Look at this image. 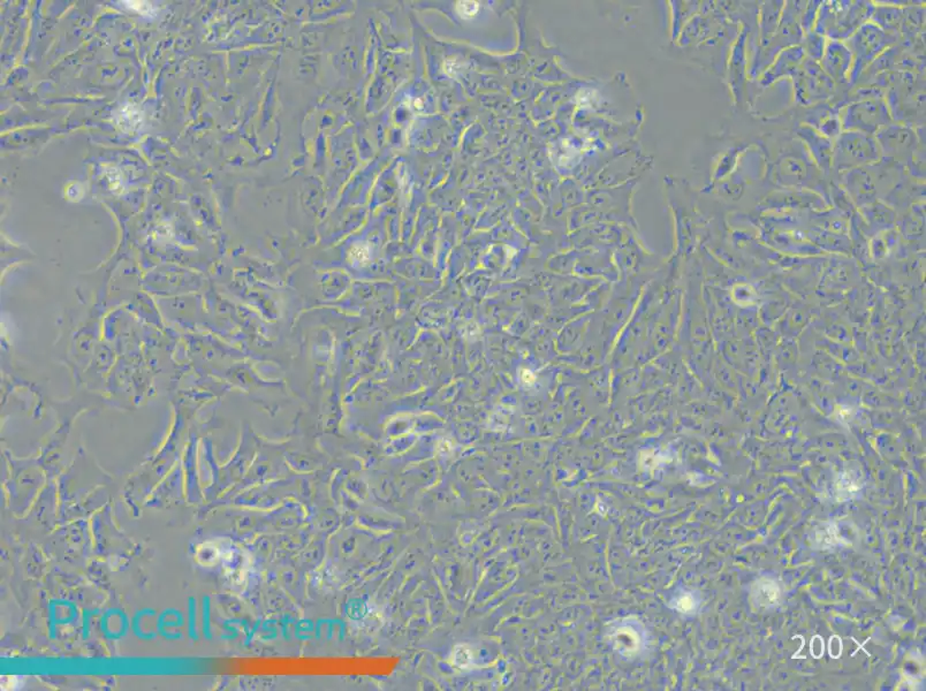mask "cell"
<instances>
[{"instance_id":"cell-2","label":"cell","mask_w":926,"mask_h":691,"mask_svg":"<svg viewBox=\"0 0 926 691\" xmlns=\"http://www.w3.org/2000/svg\"><path fill=\"white\" fill-rule=\"evenodd\" d=\"M813 160L807 156L802 142H796L795 149L780 156L772 167L771 182L790 190H819L824 199H830L829 190L821 178V170Z\"/></svg>"},{"instance_id":"cell-16","label":"cell","mask_w":926,"mask_h":691,"mask_svg":"<svg viewBox=\"0 0 926 691\" xmlns=\"http://www.w3.org/2000/svg\"><path fill=\"white\" fill-rule=\"evenodd\" d=\"M865 481L858 470H847L834 483L835 497L839 501L853 500L860 494Z\"/></svg>"},{"instance_id":"cell-14","label":"cell","mask_w":926,"mask_h":691,"mask_svg":"<svg viewBox=\"0 0 926 691\" xmlns=\"http://www.w3.org/2000/svg\"><path fill=\"white\" fill-rule=\"evenodd\" d=\"M611 642L619 654L626 658H634L643 650L645 631L640 623L629 620L614 628Z\"/></svg>"},{"instance_id":"cell-21","label":"cell","mask_w":926,"mask_h":691,"mask_svg":"<svg viewBox=\"0 0 926 691\" xmlns=\"http://www.w3.org/2000/svg\"><path fill=\"white\" fill-rule=\"evenodd\" d=\"M822 2H810L807 3L805 11L801 17V27L803 33H810L814 30L815 20H817L819 7H821Z\"/></svg>"},{"instance_id":"cell-17","label":"cell","mask_w":926,"mask_h":691,"mask_svg":"<svg viewBox=\"0 0 926 691\" xmlns=\"http://www.w3.org/2000/svg\"><path fill=\"white\" fill-rule=\"evenodd\" d=\"M783 4V2H770L764 5L762 21H760V31H762L760 46L766 45L777 31L780 17H782Z\"/></svg>"},{"instance_id":"cell-20","label":"cell","mask_w":926,"mask_h":691,"mask_svg":"<svg viewBox=\"0 0 926 691\" xmlns=\"http://www.w3.org/2000/svg\"><path fill=\"white\" fill-rule=\"evenodd\" d=\"M672 604L674 610L680 612V614H691L699 608L700 600L692 592L684 591L683 594L676 596Z\"/></svg>"},{"instance_id":"cell-4","label":"cell","mask_w":926,"mask_h":691,"mask_svg":"<svg viewBox=\"0 0 926 691\" xmlns=\"http://www.w3.org/2000/svg\"><path fill=\"white\" fill-rule=\"evenodd\" d=\"M806 6L807 2L787 3L774 37L766 45L760 46L762 51H758L759 59L755 61V66L751 69L752 77L758 76L760 70H764L766 66L771 65L778 53H782L783 50L791 48V46L801 45L803 35H805L801 27V17Z\"/></svg>"},{"instance_id":"cell-23","label":"cell","mask_w":926,"mask_h":691,"mask_svg":"<svg viewBox=\"0 0 926 691\" xmlns=\"http://www.w3.org/2000/svg\"><path fill=\"white\" fill-rule=\"evenodd\" d=\"M479 6L476 2H460L456 5V12L463 19H472L478 14Z\"/></svg>"},{"instance_id":"cell-8","label":"cell","mask_w":926,"mask_h":691,"mask_svg":"<svg viewBox=\"0 0 926 691\" xmlns=\"http://www.w3.org/2000/svg\"><path fill=\"white\" fill-rule=\"evenodd\" d=\"M876 137L882 156L890 162L914 165L918 147L916 133L905 125L892 124L881 129Z\"/></svg>"},{"instance_id":"cell-24","label":"cell","mask_w":926,"mask_h":691,"mask_svg":"<svg viewBox=\"0 0 926 691\" xmlns=\"http://www.w3.org/2000/svg\"><path fill=\"white\" fill-rule=\"evenodd\" d=\"M824 654H825V642L821 635H815L810 642V654L815 659H821Z\"/></svg>"},{"instance_id":"cell-15","label":"cell","mask_w":926,"mask_h":691,"mask_svg":"<svg viewBox=\"0 0 926 691\" xmlns=\"http://www.w3.org/2000/svg\"><path fill=\"white\" fill-rule=\"evenodd\" d=\"M783 587L778 580L763 576L751 584L750 600L756 610H774L783 603Z\"/></svg>"},{"instance_id":"cell-5","label":"cell","mask_w":926,"mask_h":691,"mask_svg":"<svg viewBox=\"0 0 926 691\" xmlns=\"http://www.w3.org/2000/svg\"><path fill=\"white\" fill-rule=\"evenodd\" d=\"M882 154L876 137L860 132H842L834 141L832 167L843 172L881 162Z\"/></svg>"},{"instance_id":"cell-1","label":"cell","mask_w":926,"mask_h":691,"mask_svg":"<svg viewBox=\"0 0 926 691\" xmlns=\"http://www.w3.org/2000/svg\"><path fill=\"white\" fill-rule=\"evenodd\" d=\"M874 10L870 2H822L814 31L833 41H847L869 22Z\"/></svg>"},{"instance_id":"cell-13","label":"cell","mask_w":926,"mask_h":691,"mask_svg":"<svg viewBox=\"0 0 926 691\" xmlns=\"http://www.w3.org/2000/svg\"><path fill=\"white\" fill-rule=\"evenodd\" d=\"M805 50H803L801 45L783 50L775 57L770 68L763 73L759 84L763 86H767L774 85L780 78L793 77L794 74L798 72L799 66H801L802 61H805Z\"/></svg>"},{"instance_id":"cell-10","label":"cell","mask_w":926,"mask_h":691,"mask_svg":"<svg viewBox=\"0 0 926 691\" xmlns=\"http://www.w3.org/2000/svg\"><path fill=\"white\" fill-rule=\"evenodd\" d=\"M840 109L834 102H823L807 108L803 121L827 139L835 141L842 133Z\"/></svg>"},{"instance_id":"cell-19","label":"cell","mask_w":926,"mask_h":691,"mask_svg":"<svg viewBox=\"0 0 926 691\" xmlns=\"http://www.w3.org/2000/svg\"><path fill=\"white\" fill-rule=\"evenodd\" d=\"M802 48L805 50V53L807 54V58L813 59L815 61H821L825 51V37L815 33V31H810L803 35Z\"/></svg>"},{"instance_id":"cell-12","label":"cell","mask_w":926,"mask_h":691,"mask_svg":"<svg viewBox=\"0 0 926 691\" xmlns=\"http://www.w3.org/2000/svg\"><path fill=\"white\" fill-rule=\"evenodd\" d=\"M843 190L858 206L871 203L877 198V187L873 176L865 167L841 172Z\"/></svg>"},{"instance_id":"cell-7","label":"cell","mask_w":926,"mask_h":691,"mask_svg":"<svg viewBox=\"0 0 926 691\" xmlns=\"http://www.w3.org/2000/svg\"><path fill=\"white\" fill-rule=\"evenodd\" d=\"M793 81L796 103L807 108L829 101L834 95L835 84L832 78L813 59L805 58L794 74Z\"/></svg>"},{"instance_id":"cell-11","label":"cell","mask_w":926,"mask_h":691,"mask_svg":"<svg viewBox=\"0 0 926 691\" xmlns=\"http://www.w3.org/2000/svg\"><path fill=\"white\" fill-rule=\"evenodd\" d=\"M795 134L801 139V142L807 144L819 170L824 175H829L831 171L833 170L834 141L827 139L826 136L822 135L821 133L806 124L799 125L795 128Z\"/></svg>"},{"instance_id":"cell-22","label":"cell","mask_w":926,"mask_h":691,"mask_svg":"<svg viewBox=\"0 0 926 691\" xmlns=\"http://www.w3.org/2000/svg\"><path fill=\"white\" fill-rule=\"evenodd\" d=\"M472 663V654L471 651L467 649V646H460L456 647L455 653V663L459 666L460 669H467Z\"/></svg>"},{"instance_id":"cell-9","label":"cell","mask_w":926,"mask_h":691,"mask_svg":"<svg viewBox=\"0 0 926 691\" xmlns=\"http://www.w3.org/2000/svg\"><path fill=\"white\" fill-rule=\"evenodd\" d=\"M819 65L824 72L832 78L835 85L848 84L849 73L853 66V54L845 43L831 39L825 46Z\"/></svg>"},{"instance_id":"cell-3","label":"cell","mask_w":926,"mask_h":691,"mask_svg":"<svg viewBox=\"0 0 926 691\" xmlns=\"http://www.w3.org/2000/svg\"><path fill=\"white\" fill-rule=\"evenodd\" d=\"M898 39L900 35L889 33L874 22H866L860 27V29L845 43L853 54L848 84H856L865 69H869V66L889 46L896 45Z\"/></svg>"},{"instance_id":"cell-6","label":"cell","mask_w":926,"mask_h":691,"mask_svg":"<svg viewBox=\"0 0 926 691\" xmlns=\"http://www.w3.org/2000/svg\"><path fill=\"white\" fill-rule=\"evenodd\" d=\"M894 124L888 102L882 97L868 98L847 105L841 118L842 131L876 135L881 129Z\"/></svg>"},{"instance_id":"cell-18","label":"cell","mask_w":926,"mask_h":691,"mask_svg":"<svg viewBox=\"0 0 926 691\" xmlns=\"http://www.w3.org/2000/svg\"><path fill=\"white\" fill-rule=\"evenodd\" d=\"M814 547L827 549L837 547L840 543L839 530L834 524H823L815 527L813 532Z\"/></svg>"},{"instance_id":"cell-25","label":"cell","mask_w":926,"mask_h":691,"mask_svg":"<svg viewBox=\"0 0 926 691\" xmlns=\"http://www.w3.org/2000/svg\"><path fill=\"white\" fill-rule=\"evenodd\" d=\"M843 653V643L840 636L833 635L831 636L829 641V654L831 658L839 659L841 657Z\"/></svg>"},{"instance_id":"cell-26","label":"cell","mask_w":926,"mask_h":691,"mask_svg":"<svg viewBox=\"0 0 926 691\" xmlns=\"http://www.w3.org/2000/svg\"><path fill=\"white\" fill-rule=\"evenodd\" d=\"M124 4H127L126 6L131 7V9L137 12H141V13L145 14L149 13V12L152 13V4H150V5L149 3L145 2H125Z\"/></svg>"}]
</instances>
